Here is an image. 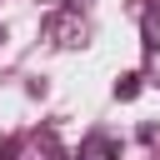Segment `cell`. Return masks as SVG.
Listing matches in <instances>:
<instances>
[{"label":"cell","instance_id":"cell-1","mask_svg":"<svg viewBox=\"0 0 160 160\" xmlns=\"http://www.w3.org/2000/svg\"><path fill=\"white\" fill-rule=\"evenodd\" d=\"M45 30H50V40H55V45H65V50L85 45V20H80L75 10H60V15H50V20H45Z\"/></svg>","mask_w":160,"mask_h":160},{"label":"cell","instance_id":"cell-2","mask_svg":"<svg viewBox=\"0 0 160 160\" xmlns=\"http://www.w3.org/2000/svg\"><path fill=\"white\" fill-rule=\"evenodd\" d=\"M80 160H120V150H115L110 135H90V140L80 145Z\"/></svg>","mask_w":160,"mask_h":160},{"label":"cell","instance_id":"cell-5","mask_svg":"<svg viewBox=\"0 0 160 160\" xmlns=\"http://www.w3.org/2000/svg\"><path fill=\"white\" fill-rule=\"evenodd\" d=\"M25 160H60V155H55V145H50V140H40V145H35Z\"/></svg>","mask_w":160,"mask_h":160},{"label":"cell","instance_id":"cell-6","mask_svg":"<svg viewBox=\"0 0 160 160\" xmlns=\"http://www.w3.org/2000/svg\"><path fill=\"white\" fill-rule=\"evenodd\" d=\"M0 40H5V25H0Z\"/></svg>","mask_w":160,"mask_h":160},{"label":"cell","instance_id":"cell-4","mask_svg":"<svg viewBox=\"0 0 160 160\" xmlns=\"http://www.w3.org/2000/svg\"><path fill=\"white\" fill-rule=\"evenodd\" d=\"M115 95H120V100H135V95H140V75H135V70L120 75V80H115Z\"/></svg>","mask_w":160,"mask_h":160},{"label":"cell","instance_id":"cell-3","mask_svg":"<svg viewBox=\"0 0 160 160\" xmlns=\"http://www.w3.org/2000/svg\"><path fill=\"white\" fill-rule=\"evenodd\" d=\"M155 50H160V15L150 10L145 15V55H155Z\"/></svg>","mask_w":160,"mask_h":160},{"label":"cell","instance_id":"cell-7","mask_svg":"<svg viewBox=\"0 0 160 160\" xmlns=\"http://www.w3.org/2000/svg\"><path fill=\"white\" fill-rule=\"evenodd\" d=\"M70 5H75V10H80V0H70Z\"/></svg>","mask_w":160,"mask_h":160}]
</instances>
